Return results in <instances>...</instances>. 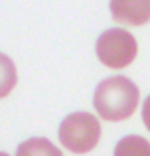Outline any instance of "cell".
I'll list each match as a JSON object with an SVG mask.
<instances>
[{
  "mask_svg": "<svg viewBox=\"0 0 150 156\" xmlns=\"http://www.w3.org/2000/svg\"><path fill=\"white\" fill-rule=\"evenodd\" d=\"M115 156H150V142L138 134H128L117 142Z\"/></svg>",
  "mask_w": 150,
  "mask_h": 156,
  "instance_id": "6",
  "label": "cell"
},
{
  "mask_svg": "<svg viewBox=\"0 0 150 156\" xmlns=\"http://www.w3.org/2000/svg\"><path fill=\"white\" fill-rule=\"evenodd\" d=\"M138 46L131 32L123 28H111L105 30L97 40V57L101 63L113 69H120L132 63L136 57Z\"/></svg>",
  "mask_w": 150,
  "mask_h": 156,
  "instance_id": "3",
  "label": "cell"
},
{
  "mask_svg": "<svg viewBox=\"0 0 150 156\" xmlns=\"http://www.w3.org/2000/svg\"><path fill=\"white\" fill-rule=\"evenodd\" d=\"M142 121H144V125H146V129L150 130V95L146 97V101H144V105H142Z\"/></svg>",
  "mask_w": 150,
  "mask_h": 156,
  "instance_id": "8",
  "label": "cell"
},
{
  "mask_svg": "<svg viewBox=\"0 0 150 156\" xmlns=\"http://www.w3.org/2000/svg\"><path fill=\"white\" fill-rule=\"evenodd\" d=\"M16 81H18V73H16L12 59L4 53H0V99H4L14 89Z\"/></svg>",
  "mask_w": 150,
  "mask_h": 156,
  "instance_id": "7",
  "label": "cell"
},
{
  "mask_svg": "<svg viewBox=\"0 0 150 156\" xmlns=\"http://www.w3.org/2000/svg\"><path fill=\"white\" fill-rule=\"evenodd\" d=\"M101 138V125L91 113H71L59 125V140L67 150L85 154L97 146Z\"/></svg>",
  "mask_w": 150,
  "mask_h": 156,
  "instance_id": "2",
  "label": "cell"
},
{
  "mask_svg": "<svg viewBox=\"0 0 150 156\" xmlns=\"http://www.w3.org/2000/svg\"><path fill=\"white\" fill-rule=\"evenodd\" d=\"M16 156H61V152L47 138L36 136V138H28L26 142H22L16 148Z\"/></svg>",
  "mask_w": 150,
  "mask_h": 156,
  "instance_id": "5",
  "label": "cell"
},
{
  "mask_svg": "<svg viewBox=\"0 0 150 156\" xmlns=\"http://www.w3.org/2000/svg\"><path fill=\"white\" fill-rule=\"evenodd\" d=\"M0 156H8V154H6V152H0Z\"/></svg>",
  "mask_w": 150,
  "mask_h": 156,
  "instance_id": "9",
  "label": "cell"
},
{
  "mask_svg": "<svg viewBox=\"0 0 150 156\" xmlns=\"http://www.w3.org/2000/svg\"><path fill=\"white\" fill-rule=\"evenodd\" d=\"M138 97V87L128 77L115 75L97 85L93 105L103 121H124L134 113Z\"/></svg>",
  "mask_w": 150,
  "mask_h": 156,
  "instance_id": "1",
  "label": "cell"
},
{
  "mask_svg": "<svg viewBox=\"0 0 150 156\" xmlns=\"http://www.w3.org/2000/svg\"><path fill=\"white\" fill-rule=\"evenodd\" d=\"M113 18L127 26H142L150 20V2L148 0H115L111 2Z\"/></svg>",
  "mask_w": 150,
  "mask_h": 156,
  "instance_id": "4",
  "label": "cell"
}]
</instances>
